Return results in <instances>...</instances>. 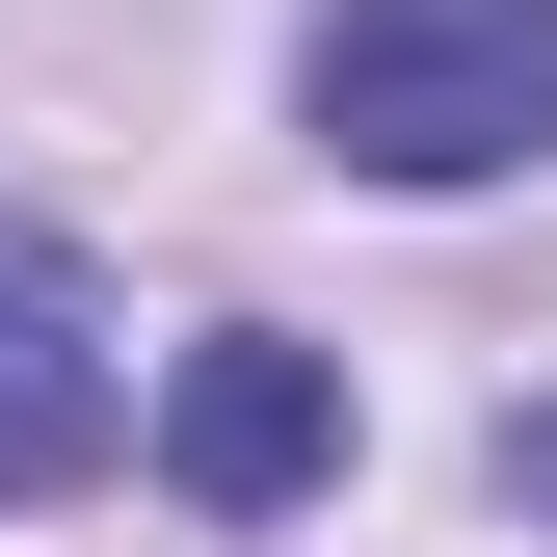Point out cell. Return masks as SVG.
Masks as SVG:
<instances>
[{
	"label": "cell",
	"mask_w": 557,
	"mask_h": 557,
	"mask_svg": "<svg viewBox=\"0 0 557 557\" xmlns=\"http://www.w3.org/2000/svg\"><path fill=\"white\" fill-rule=\"evenodd\" d=\"M293 107L372 186H505V160H557V0H319Z\"/></svg>",
	"instance_id": "obj_1"
},
{
	"label": "cell",
	"mask_w": 557,
	"mask_h": 557,
	"mask_svg": "<svg viewBox=\"0 0 557 557\" xmlns=\"http://www.w3.org/2000/svg\"><path fill=\"white\" fill-rule=\"evenodd\" d=\"M107 451H133V345H107V293H81V239L0 213V505H81Z\"/></svg>",
	"instance_id": "obj_2"
},
{
	"label": "cell",
	"mask_w": 557,
	"mask_h": 557,
	"mask_svg": "<svg viewBox=\"0 0 557 557\" xmlns=\"http://www.w3.org/2000/svg\"><path fill=\"white\" fill-rule=\"evenodd\" d=\"M160 478H186V505H213V531H265V505H319V478H345V372H319V345H186V372H160Z\"/></svg>",
	"instance_id": "obj_3"
},
{
	"label": "cell",
	"mask_w": 557,
	"mask_h": 557,
	"mask_svg": "<svg viewBox=\"0 0 557 557\" xmlns=\"http://www.w3.org/2000/svg\"><path fill=\"white\" fill-rule=\"evenodd\" d=\"M505 505H531V531H557V398H531V425H505Z\"/></svg>",
	"instance_id": "obj_4"
}]
</instances>
